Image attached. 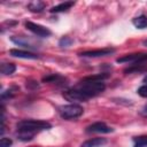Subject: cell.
I'll use <instances>...</instances> for the list:
<instances>
[{"mask_svg": "<svg viewBox=\"0 0 147 147\" xmlns=\"http://www.w3.org/2000/svg\"><path fill=\"white\" fill-rule=\"evenodd\" d=\"M142 45H144V46H146V47H147V39H146V40H144V41H142Z\"/></svg>", "mask_w": 147, "mask_h": 147, "instance_id": "cb8c5ba5", "label": "cell"}, {"mask_svg": "<svg viewBox=\"0 0 147 147\" xmlns=\"http://www.w3.org/2000/svg\"><path fill=\"white\" fill-rule=\"evenodd\" d=\"M75 87L83 92L88 99H91L102 93L106 90V84L103 83V80L95 79L93 76H87L83 78V80L79 82Z\"/></svg>", "mask_w": 147, "mask_h": 147, "instance_id": "7a4b0ae2", "label": "cell"}, {"mask_svg": "<svg viewBox=\"0 0 147 147\" xmlns=\"http://www.w3.org/2000/svg\"><path fill=\"white\" fill-rule=\"evenodd\" d=\"M72 42H74V40H72L70 37L64 36V37H62V38L59 40V46H60V47H69Z\"/></svg>", "mask_w": 147, "mask_h": 147, "instance_id": "ffe728a7", "label": "cell"}, {"mask_svg": "<svg viewBox=\"0 0 147 147\" xmlns=\"http://www.w3.org/2000/svg\"><path fill=\"white\" fill-rule=\"evenodd\" d=\"M146 69H147V65L145 63H137V64H130V67L126 68L124 72L127 75L132 72H141V71H145Z\"/></svg>", "mask_w": 147, "mask_h": 147, "instance_id": "2e32d148", "label": "cell"}, {"mask_svg": "<svg viewBox=\"0 0 147 147\" xmlns=\"http://www.w3.org/2000/svg\"><path fill=\"white\" fill-rule=\"evenodd\" d=\"M42 82L49 84H56V85H65L68 80L65 77H63L60 74H49L42 78Z\"/></svg>", "mask_w": 147, "mask_h": 147, "instance_id": "8fae6325", "label": "cell"}, {"mask_svg": "<svg viewBox=\"0 0 147 147\" xmlns=\"http://www.w3.org/2000/svg\"><path fill=\"white\" fill-rule=\"evenodd\" d=\"M106 142H107V139L106 138L96 137V138H92V139H88V140L84 141L80 145V147H101Z\"/></svg>", "mask_w": 147, "mask_h": 147, "instance_id": "7c38bea8", "label": "cell"}, {"mask_svg": "<svg viewBox=\"0 0 147 147\" xmlns=\"http://www.w3.org/2000/svg\"><path fill=\"white\" fill-rule=\"evenodd\" d=\"M62 96H63L67 101H70V102H72V103H75V102H82V101H87V100H88V98H87L83 92H80L78 88H76V87L65 90V91L62 93Z\"/></svg>", "mask_w": 147, "mask_h": 147, "instance_id": "8992f818", "label": "cell"}, {"mask_svg": "<svg viewBox=\"0 0 147 147\" xmlns=\"http://www.w3.org/2000/svg\"><path fill=\"white\" fill-rule=\"evenodd\" d=\"M16 70V65L14 63H1V67H0V71L2 75L5 76H9L11 74H14Z\"/></svg>", "mask_w": 147, "mask_h": 147, "instance_id": "e0dca14e", "label": "cell"}, {"mask_svg": "<svg viewBox=\"0 0 147 147\" xmlns=\"http://www.w3.org/2000/svg\"><path fill=\"white\" fill-rule=\"evenodd\" d=\"M72 6H75V2L74 1H64V2H61L54 7H52L49 9L51 13H62V11H67L69 10Z\"/></svg>", "mask_w": 147, "mask_h": 147, "instance_id": "4fadbf2b", "label": "cell"}, {"mask_svg": "<svg viewBox=\"0 0 147 147\" xmlns=\"http://www.w3.org/2000/svg\"><path fill=\"white\" fill-rule=\"evenodd\" d=\"M140 115L144 116V117H147V103L141 108V110H140Z\"/></svg>", "mask_w": 147, "mask_h": 147, "instance_id": "603a6c76", "label": "cell"}, {"mask_svg": "<svg viewBox=\"0 0 147 147\" xmlns=\"http://www.w3.org/2000/svg\"><path fill=\"white\" fill-rule=\"evenodd\" d=\"M10 40L18 45V46H23L24 48H29V49H33V48H37L38 46L28 37H24V36H13L10 37Z\"/></svg>", "mask_w": 147, "mask_h": 147, "instance_id": "9c48e42d", "label": "cell"}, {"mask_svg": "<svg viewBox=\"0 0 147 147\" xmlns=\"http://www.w3.org/2000/svg\"><path fill=\"white\" fill-rule=\"evenodd\" d=\"M24 25H25L26 30L31 31L32 33H34V34L38 36V37L47 38V37H49V36L52 34V31H51L48 28H46V26H44V25H41V24L34 23V22H31V21H26Z\"/></svg>", "mask_w": 147, "mask_h": 147, "instance_id": "5b68a950", "label": "cell"}, {"mask_svg": "<svg viewBox=\"0 0 147 147\" xmlns=\"http://www.w3.org/2000/svg\"><path fill=\"white\" fill-rule=\"evenodd\" d=\"M17 91H18L17 86H13V87H9L7 91H2L1 92V101L5 102L6 99H11Z\"/></svg>", "mask_w": 147, "mask_h": 147, "instance_id": "ac0fdd59", "label": "cell"}, {"mask_svg": "<svg viewBox=\"0 0 147 147\" xmlns=\"http://www.w3.org/2000/svg\"><path fill=\"white\" fill-rule=\"evenodd\" d=\"M118 63H130V64H137V63H146L147 62V53H133V54H126L116 60Z\"/></svg>", "mask_w": 147, "mask_h": 147, "instance_id": "277c9868", "label": "cell"}, {"mask_svg": "<svg viewBox=\"0 0 147 147\" xmlns=\"http://www.w3.org/2000/svg\"><path fill=\"white\" fill-rule=\"evenodd\" d=\"M13 145V140L7 137H2L0 140V147H10Z\"/></svg>", "mask_w": 147, "mask_h": 147, "instance_id": "44dd1931", "label": "cell"}, {"mask_svg": "<svg viewBox=\"0 0 147 147\" xmlns=\"http://www.w3.org/2000/svg\"><path fill=\"white\" fill-rule=\"evenodd\" d=\"M132 24L137 29H146L147 28V16L146 15H139L132 20Z\"/></svg>", "mask_w": 147, "mask_h": 147, "instance_id": "9a60e30c", "label": "cell"}, {"mask_svg": "<svg viewBox=\"0 0 147 147\" xmlns=\"http://www.w3.org/2000/svg\"><path fill=\"white\" fill-rule=\"evenodd\" d=\"M52 124L41 119H23L16 124V136L22 141H30L33 139L36 133L48 130Z\"/></svg>", "mask_w": 147, "mask_h": 147, "instance_id": "6da1fadb", "label": "cell"}, {"mask_svg": "<svg viewBox=\"0 0 147 147\" xmlns=\"http://www.w3.org/2000/svg\"><path fill=\"white\" fill-rule=\"evenodd\" d=\"M26 7L31 13H41L46 8V3L42 1H39V0H36V1L29 2Z\"/></svg>", "mask_w": 147, "mask_h": 147, "instance_id": "5bb4252c", "label": "cell"}, {"mask_svg": "<svg viewBox=\"0 0 147 147\" xmlns=\"http://www.w3.org/2000/svg\"><path fill=\"white\" fill-rule=\"evenodd\" d=\"M144 83H146V84H147V76L144 78Z\"/></svg>", "mask_w": 147, "mask_h": 147, "instance_id": "d4e9b609", "label": "cell"}, {"mask_svg": "<svg viewBox=\"0 0 147 147\" xmlns=\"http://www.w3.org/2000/svg\"><path fill=\"white\" fill-rule=\"evenodd\" d=\"M32 147H36V146H32Z\"/></svg>", "mask_w": 147, "mask_h": 147, "instance_id": "484cf974", "label": "cell"}, {"mask_svg": "<svg viewBox=\"0 0 147 147\" xmlns=\"http://www.w3.org/2000/svg\"><path fill=\"white\" fill-rule=\"evenodd\" d=\"M115 52L114 48H101V49H93V51H85L79 53L80 56L83 57H102L110 55Z\"/></svg>", "mask_w": 147, "mask_h": 147, "instance_id": "ba28073f", "label": "cell"}, {"mask_svg": "<svg viewBox=\"0 0 147 147\" xmlns=\"http://www.w3.org/2000/svg\"><path fill=\"white\" fill-rule=\"evenodd\" d=\"M57 111H59V115L63 119L71 121V119H76L80 117L84 113V108L78 103H69V105L60 106Z\"/></svg>", "mask_w": 147, "mask_h": 147, "instance_id": "3957f363", "label": "cell"}, {"mask_svg": "<svg viewBox=\"0 0 147 147\" xmlns=\"http://www.w3.org/2000/svg\"><path fill=\"white\" fill-rule=\"evenodd\" d=\"M133 147H147V134H141L133 138Z\"/></svg>", "mask_w": 147, "mask_h": 147, "instance_id": "d6986e66", "label": "cell"}, {"mask_svg": "<svg viewBox=\"0 0 147 147\" xmlns=\"http://www.w3.org/2000/svg\"><path fill=\"white\" fill-rule=\"evenodd\" d=\"M85 131L87 133H110L114 131V129L108 126L103 122H95V123H92L88 126H86Z\"/></svg>", "mask_w": 147, "mask_h": 147, "instance_id": "52a82bcc", "label": "cell"}, {"mask_svg": "<svg viewBox=\"0 0 147 147\" xmlns=\"http://www.w3.org/2000/svg\"><path fill=\"white\" fill-rule=\"evenodd\" d=\"M137 93H138L140 96H142V98H147V84L141 85V86L137 90Z\"/></svg>", "mask_w": 147, "mask_h": 147, "instance_id": "7402d4cb", "label": "cell"}, {"mask_svg": "<svg viewBox=\"0 0 147 147\" xmlns=\"http://www.w3.org/2000/svg\"><path fill=\"white\" fill-rule=\"evenodd\" d=\"M9 54L14 57H18V59H26V60H37L39 59V56L30 51H23V49H17V48H11L9 49Z\"/></svg>", "mask_w": 147, "mask_h": 147, "instance_id": "30bf717a", "label": "cell"}]
</instances>
